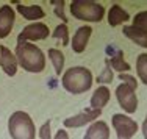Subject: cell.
Returning a JSON list of instances; mask_svg holds the SVG:
<instances>
[{"label": "cell", "mask_w": 147, "mask_h": 139, "mask_svg": "<svg viewBox=\"0 0 147 139\" xmlns=\"http://www.w3.org/2000/svg\"><path fill=\"white\" fill-rule=\"evenodd\" d=\"M83 139H110V127L105 120H96L88 127Z\"/></svg>", "instance_id": "7c38bea8"}, {"label": "cell", "mask_w": 147, "mask_h": 139, "mask_svg": "<svg viewBox=\"0 0 147 139\" xmlns=\"http://www.w3.org/2000/svg\"><path fill=\"white\" fill-rule=\"evenodd\" d=\"M110 97H111V92L110 89L107 88L105 85L99 86V88L96 89V91L92 92V95H91V109H99L102 111L103 106L108 105V102H110Z\"/></svg>", "instance_id": "4fadbf2b"}, {"label": "cell", "mask_w": 147, "mask_h": 139, "mask_svg": "<svg viewBox=\"0 0 147 139\" xmlns=\"http://www.w3.org/2000/svg\"><path fill=\"white\" fill-rule=\"evenodd\" d=\"M136 74L142 85L147 86V53H139L136 58Z\"/></svg>", "instance_id": "ac0fdd59"}, {"label": "cell", "mask_w": 147, "mask_h": 139, "mask_svg": "<svg viewBox=\"0 0 147 139\" xmlns=\"http://www.w3.org/2000/svg\"><path fill=\"white\" fill-rule=\"evenodd\" d=\"M71 13L75 19L85 20V22H100L105 17L103 5L94 0H72Z\"/></svg>", "instance_id": "277c9868"}, {"label": "cell", "mask_w": 147, "mask_h": 139, "mask_svg": "<svg viewBox=\"0 0 147 139\" xmlns=\"http://www.w3.org/2000/svg\"><path fill=\"white\" fill-rule=\"evenodd\" d=\"M122 33L128 38L130 41L136 44V46L142 47V48H147V31L144 30H139L133 25H125L122 28Z\"/></svg>", "instance_id": "9a60e30c"}, {"label": "cell", "mask_w": 147, "mask_h": 139, "mask_svg": "<svg viewBox=\"0 0 147 139\" xmlns=\"http://www.w3.org/2000/svg\"><path fill=\"white\" fill-rule=\"evenodd\" d=\"M39 138L41 139H53L52 138V130H50V120L42 124V127L39 128Z\"/></svg>", "instance_id": "603a6c76"}, {"label": "cell", "mask_w": 147, "mask_h": 139, "mask_svg": "<svg viewBox=\"0 0 147 139\" xmlns=\"http://www.w3.org/2000/svg\"><path fill=\"white\" fill-rule=\"evenodd\" d=\"M47 53H49V60L53 64L55 74L61 75L63 69H64V55H63V52L58 50V48H49Z\"/></svg>", "instance_id": "e0dca14e"}, {"label": "cell", "mask_w": 147, "mask_h": 139, "mask_svg": "<svg viewBox=\"0 0 147 139\" xmlns=\"http://www.w3.org/2000/svg\"><path fill=\"white\" fill-rule=\"evenodd\" d=\"M113 80V72L110 71V69L107 67V71L103 72L102 75H100L99 78H97V81H103V83H108V81H111Z\"/></svg>", "instance_id": "d4e9b609"}, {"label": "cell", "mask_w": 147, "mask_h": 139, "mask_svg": "<svg viewBox=\"0 0 147 139\" xmlns=\"http://www.w3.org/2000/svg\"><path fill=\"white\" fill-rule=\"evenodd\" d=\"M107 17H108V24H110L111 27H117V25H121V24L127 22V20L130 19V14H128L121 5L116 3V5H111V8L108 9Z\"/></svg>", "instance_id": "2e32d148"}, {"label": "cell", "mask_w": 147, "mask_h": 139, "mask_svg": "<svg viewBox=\"0 0 147 139\" xmlns=\"http://www.w3.org/2000/svg\"><path fill=\"white\" fill-rule=\"evenodd\" d=\"M111 66H113L114 71H117L119 74H124V72H128L131 69V66L128 64L127 61H124V58H122V52H117L116 56L111 58Z\"/></svg>", "instance_id": "d6986e66"}, {"label": "cell", "mask_w": 147, "mask_h": 139, "mask_svg": "<svg viewBox=\"0 0 147 139\" xmlns=\"http://www.w3.org/2000/svg\"><path fill=\"white\" fill-rule=\"evenodd\" d=\"M119 78L122 80V83H125V85L131 86L133 89L138 88V80H136L135 77H131V75H128V74H119Z\"/></svg>", "instance_id": "cb8c5ba5"}, {"label": "cell", "mask_w": 147, "mask_h": 139, "mask_svg": "<svg viewBox=\"0 0 147 139\" xmlns=\"http://www.w3.org/2000/svg\"><path fill=\"white\" fill-rule=\"evenodd\" d=\"M49 27L42 22H33L24 27V30L17 36V42H30V41H42L49 38Z\"/></svg>", "instance_id": "52a82bcc"}, {"label": "cell", "mask_w": 147, "mask_h": 139, "mask_svg": "<svg viewBox=\"0 0 147 139\" xmlns=\"http://www.w3.org/2000/svg\"><path fill=\"white\" fill-rule=\"evenodd\" d=\"M0 67L8 77H14L19 67L16 55L5 46H0Z\"/></svg>", "instance_id": "8fae6325"}, {"label": "cell", "mask_w": 147, "mask_h": 139, "mask_svg": "<svg viewBox=\"0 0 147 139\" xmlns=\"http://www.w3.org/2000/svg\"><path fill=\"white\" fill-rule=\"evenodd\" d=\"M102 114V111L99 109H85L82 113L75 114V116H71L67 119H64V127L66 128H82L85 125H91L92 122L99 120V116Z\"/></svg>", "instance_id": "ba28073f"}, {"label": "cell", "mask_w": 147, "mask_h": 139, "mask_svg": "<svg viewBox=\"0 0 147 139\" xmlns=\"http://www.w3.org/2000/svg\"><path fill=\"white\" fill-rule=\"evenodd\" d=\"M133 27L147 31V11H139L133 17Z\"/></svg>", "instance_id": "44dd1931"}, {"label": "cell", "mask_w": 147, "mask_h": 139, "mask_svg": "<svg viewBox=\"0 0 147 139\" xmlns=\"http://www.w3.org/2000/svg\"><path fill=\"white\" fill-rule=\"evenodd\" d=\"M53 139H69V134L66 130H63V128H59V130L57 131V134H55Z\"/></svg>", "instance_id": "484cf974"}, {"label": "cell", "mask_w": 147, "mask_h": 139, "mask_svg": "<svg viewBox=\"0 0 147 139\" xmlns=\"http://www.w3.org/2000/svg\"><path fill=\"white\" fill-rule=\"evenodd\" d=\"M16 20V11L11 5L0 6V39H5L13 30Z\"/></svg>", "instance_id": "9c48e42d"}, {"label": "cell", "mask_w": 147, "mask_h": 139, "mask_svg": "<svg viewBox=\"0 0 147 139\" xmlns=\"http://www.w3.org/2000/svg\"><path fill=\"white\" fill-rule=\"evenodd\" d=\"M92 81H94L92 72L88 67H83V66L69 67L61 77L63 88L69 94H74V95L85 94L86 91H89L91 86H92Z\"/></svg>", "instance_id": "7a4b0ae2"}, {"label": "cell", "mask_w": 147, "mask_h": 139, "mask_svg": "<svg viewBox=\"0 0 147 139\" xmlns=\"http://www.w3.org/2000/svg\"><path fill=\"white\" fill-rule=\"evenodd\" d=\"M8 131L11 139H34L36 127L25 111H14L8 119Z\"/></svg>", "instance_id": "3957f363"}, {"label": "cell", "mask_w": 147, "mask_h": 139, "mask_svg": "<svg viewBox=\"0 0 147 139\" xmlns=\"http://www.w3.org/2000/svg\"><path fill=\"white\" fill-rule=\"evenodd\" d=\"M111 124L117 134V139H131L139 130L138 122L135 119H131L130 116H124L121 113L113 114Z\"/></svg>", "instance_id": "5b68a950"}, {"label": "cell", "mask_w": 147, "mask_h": 139, "mask_svg": "<svg viewBox=\"0 0 147 139\" xmlns=\"http://www.w3.org/2000/svg\"><path fill=\"white\" fill-rule=\"evenodd\" d=\"M91 34H92V28L89 25H83V27L77 28V31L74 33L72 41H71V47H72L74 53H83L86 50Z\"/></svg>", "instance_id": "30bf717a"}, {"label": "cell", "mask_w": 147, "mask_h": 139, "mask_svg": "<svg viewBox=\"0 0 147 139\" xmlns=\"http://www.w3.org/2000/svg\"><path fill=\"white\" fill-rule=\"evenodd\" d=\"M116 99L119 102V106L127 114H135L138 109V97H136V89L131 86L121 83L116 88Z\"/></svg>", "instance_id": "8992f818"}, {"label": "cell", "mask_w": 147, "mask_h": 139, "mask_svg": "<svg viewBox=\"0 0 147 139\" xmlns=\"http://www.w3.org/2000/svg\"><path fill=\"white\" fill-rule=\"evenodd\" d=\"M16 11L24 19L31 20V22H36V20L45 17V11L39 5H22V3H19V5H16Z\"/></svg>", "instance_id": "5bb4252c"}, {"label": "cell", "mask_w": 147, "mask_h": 139, "mask_svg": "<svg viewBox=\"0 0 147 139\" xmlns=\"http://www.w3.org/2000/svg\"><path fill=\"white\" fill-rule=\"evenodd\" d=\"M52 36L61 41L63 46H69V28H67V25H66V24H61V25L55 27Z\"/></svg>", "instance_id": "ffe728a7"}, {"label": "cell", "mask_w": 147, "mask_h": 139, "mask_svg": "<svg viewBox=\"0 0 147 139\" xmlns=\"http://www.w3.org/2000/svg\"><path fill=\"white\" fill-rule=\"evenodd\" d=\"M14 55L17 64L30 74H41L45 69V55L33 42H17Z\"/></svg>", "instance_id": "6da1fadb"}, {"label": "cell", "mask_w": 147, "mask_h": 139, "mask_svg": "<svg viewBox=\"0 0 147 139\" xmlns=\"http://www.w3.org/2000/svg\"><path fill=\"white\" fill-rule=\"evenodd\" d=\"M141 131H142V136H144V139H147V114H146L144 120H142V125H141Z\"/></svg>", "instance_id": "4316f807"}, {"label": "cell", "mask_w": 147, "mask_h": 139, "mask_svg": "<svg viewBox=\"0 0 147 139\" xmlns=\"http://www.w3.org/2000/svg\"><path fill=\"white\" fill-rule=\"evenodd\" d=\"M50 3L55 6V14H57V17H59L63 22H67V17L64 14V0H50Z\"/></svg>", "instance_id": "7402d4cb"}]
</instances>
